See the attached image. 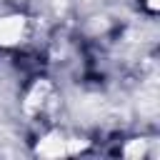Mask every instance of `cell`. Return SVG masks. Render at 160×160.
Wrapping results in <instances>:
<instances>
[{"mask_svg":"<svg viewBox=\"0 0 160 160\" xmlns=\"http://www.w3.org/2000/svg\"><path fill=\"white\" fill-rule=\"evenodd\" d=\"M85 140L78 138H65L62 132H48L38 140L35 145V155L40 158H65V155H75L85 148Z\"/></svg>","mask_w":160,"mask_h":160,"instance_id":"obj_1","label":"cell"},{"mask_svg":"<svg viewBox=\"0 0 160 160\" xmlns=\"http://www.w3.org/2000/svg\"><path fill=\"white\" fill-rule=\"evenodd\" d=\"M50 102H52V82L50 80H35L32 88L28 90V95H25L22 108H25L28 115H40Z\"/></svg>","mask_w":160,"mask_h":160,"instance_id":"obj_2","label":"cell"},{"mask_svg":"<svg viewBox=\"0 0 160 160\" xmlns=\"http://www.w3.org/2000/svg\"><path fill=\"white\" fill-rule=\"evenodd\" d=\"M28 32V18L25 15H2L0 18V48H12L22 42Z\"/></svg>","mask_w":160,"mask_h":160,"instance_id":"obj_3","label":"cell"},{"mask_svg":"<svg viewBox=\"0 0 160 160\" xmlns=\"http://www.w3.org/2000/svg\"><path fill=\"white\" fill-rule=\"evenodd\" d=\"M145 148H148L145 140H132V142L125 148V158H142V155H145Z\"/></svg>","mask_w":160,"mask_h":160,"instance_id":"obj_4","label":"cell"},{"mask_svg":"<svg viewBox=\"0 0 160 160\" xmlns=\"http://www.w3.org/2000/svg\"><path fill=\"white\" fill-rule=\"evenodd\" d=\"M145 5H148V10H152V12L160 8V2H158V0H145Z\"/></svg>","mask_w":160,"mask_h":160,"instance_id":"obj_5","label":"cell"}]
</instances>
